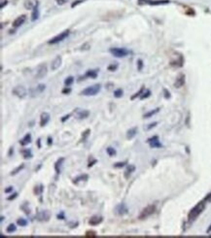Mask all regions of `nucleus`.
Instances as JSON below:
<instances>
[{
	"mask_svg": "<svg viewBox=\"0 0 211 238\" xmlns=\"http://www.w3.org/2000/svg\"><path fill=\"white\" fill-rule=\"evenodd\" d=\"M205 204H206V202H205L204 200H202V201H200V202H198V204L190 211V213H189V215H188V219L190 222L195 221L198 216L202 214V211L204 210V208H205Z\"/></svg>",
	"mask_w": 211,
	"mask_h": 238,
	"instance_id": "f257e3e1",
	"label": "nucleus"
},
{
	"mask_svg": "<svg viewBox=\"0 0 211 238\" xmlns=\"http://www.w3.org/2000/svg\"><path fill=\"white\" fill-rule=\"evenodd\" d=\"M101 90V85L100 84H95L92 85L90 87L86 88L85 90H83L81 92V95H85V96H94V95H96Z\"/></svg>",
	"mask_w": 211,
	"mask_h": 238,
	"instance_id": "f03ea898",
	"label": "nucleus"
},
{
	"mask_svg": "<svg viewBox=\"0 0 211 238\" xmlns=\"http://www.w3.org/2000/svg\"><path fill=\"white\" fill-rule=\"evenodd\" d=\"M110 53H112L115 57H125V56L129 55V53H131V51H129L126 48H111L109 50Z\"/></svg>",
	"mask_w": 211,
	"mask_h": 238,
	"instance_id": "7ed1b4c3",
	"label": "nucleus"
},
{
	"mask_svg": "<svg viewBox=\"0 0 211 238\" xmlns=\"http://www.w3.org/2000/svg\"><path fill=\"white\" fill-rule=\"evenodd\" d=\"M156 211V206L155 205H149L147 206L146 208H144L143 210L141 211L140 215L138 216L139 220H145L148 217H150L151 215H153Z\"/></svg>",
	"mask_w": 211,
	"mask_h": 238,
	"instance_id": "20e7f679",
	"label": "nucleus"
},
{
	"mask_svg": "<svg viewBox=\"0 0 211 238\" xmlns=\"http://www.w3.org/2000/svg\"><path fill=\"white\" fill-rule=\"evenodd\" d=\"M69 34H70V30H64V31H62V32H60L58 35H56L55 36L54 38H52L51 40H49V44H52V45H55V44H58V43H60L61 42V41H63V40H65L66 38L69 36Z\"/></svg>",
	"mask_w": 211,
	"mask_h": 238,
	"instance_id": "39448f33",
	"label": "nucleus"
},
{
	"mask_svg": "<svg viewBox=\"0 0 211 238\" xmlns=\"http://www.w3.org/2000/svg\"><path fill=\"white\" fill-rule=\"evenodd\" d=\"M48 73V68L47 65L45 63L38 65V67L36 68V73H35V78L36 79H43Z\"/></svg>",
	"mask_w": 211,
	"mask_h": 238,
	"instance_id": "423d86ee",
	"label": "nucleus"
},
{
	"mask_svg": "<svg viewBox=\"0 0 211 238\" xmlns=\"http://www.w3.org/2000/svg\"><path fill=\"white\" fill-rule=\"evenodd\" d=\"M13 94H15L16 96H18L19 98H24L27 95V90L23 86H16L13 90H12Z\"/></svg>",
	"mask_w": 211,
	"mask_h": 238,
	"instance_id": "0eeeda50",
	"label": "nucleus"
},
{
	"mask_svg": "<svg viewBox=\"0 0 211 238\" xmlns=\"http://www.w3.org/2000/svg\"><path fill=\"white\" fill-rule=\"evenodd\" d=\"M45 90H46V85L39 84L37 87L32 88V89L29 90V95H30L31 97H36L42 94Z\"/></svg>",
	"mask_w": 211,
	"mask_h": 238,
	"instance_id": "6e6552de",
	"label": "nucleus"
},
{
	"mask_svg": "<svg viewBox=\"0 0 211 238\" xmlns=\"http://www.w3.org/2000/svg\"><path fill=\"white\" fill-rule=\"evenodd\" d=\"M170 0H139V4H149L152 6L169 4Z\"/></svg>",
	"mask_w": 211,
	"mask_h": 238,
	"instance_id": "1a4fd4ad",
	"label": "nucleus"
},
{
	"mask_svg": "<svg viewBox=\"0 0 211 238\" xmlns=\"http://www.w3.org/2000/svg\"><path fill=\"white\" fill-rule=\"evenodd\" d=\"M50 218H51V213L48 210L41 211V212L37 213V215L35 216V219L38 222H48V221H50Z\"/></svg>",
	"mask_w": 211,
	"mask_h": 238,
	"instance_id": "9d476101",
	"label": "nucleus"
},
{
	"mask_svg": "<svg viewBox=\"0 0 211 238\" xmlns=\"http://www.w3.org/2000/svg\"><path fill=\"white\" fill-rule=\"evenodd\" d=\"M149 144H150V147L151 148H161L163 147V145L159 142V137L158 136H153L151 137V138H149L148 140H147Z\"/></svg>",
	"mask_w": 211,
	"mask_h": 238,
	"instance_id": "9b49d317",
	"label": "nucleus"
},
{
	"mask_svg": "<svg viewBox=\"0 0 211 238\" xmlns=\"http://www.w3.org/2000/svg\"><path fill=\"white\" fill-rule=\"evenodd\" d=\"M61 62H62L61 56L56 55V57L54 58V60L52 61V63H51V69H52V71H56V69H58L61 65Z\"/></svg>",
	"mask_w": 211,
	"mask_h": 238,
	"instance_id": "f8f14e48",
	"label": "nucleus"
},
{
	"mask_svg": "<svg viewBox=\"0 0 211 238\" xmlns=\"http://www.w3.org/2000/svg\"><path fill=\"white\" fill-rule=\"evenodd\" d=\"M127 212H129V209H127V205L125 204V203H120V204L116 207V213H117V215H119V216L126 215V214H127Z\"/></svg>",
	"mask_w": 211,
	"mask_h": 238,
	"instance_id": "ddd939ff",
	"label": "nucleus"
},
{
	"mask_svg": "<svg viewBox=\"0 0 211 238\" xmlns=\"http://www.w3.org/2000/svg\"><path fill=\"white\" fill-rule=\"evenodd\" d=\"M26 19V16L25 15H21V16L18 17L15 21H13V27L14 28H18L21 25H23L24 23V21H25Z\"/></svg>",
	"mask_w": 211,
	"mask_h": 238,
	"instance_id": "4468645a",
	"label": "nucleus"
},
{
	"mask_svg": "<svg viewBox=\"0 0 211 238\" xmlns=\"http://www.w3.org/2000/svg\"><path fill=\"white\" fill-rule=\"evenodd\" d=\"M50 119H51L50 114L47 112H43L40 116V126H42V127L45 126L46 124L50 122Z\"/></svg>",
	"mask_w": 211,
	"mask_h": 238,
	"instance_id": "2eb2a0df",
	"label": "nucleus"
},
{
	"mask_svg": "<svg viewBox=\"0 0 211 238\" xmlns=\"http://www.w3.org/2000/svg\"><path fill=\"white\" fill-rule=\"evenodd\" d=\"M75 112H76V116H77V118L79 120L86 119V118H88L90 116V111H88V110L75 109Z\"/></svg>",
	"mask_w": 211,
	"mask_h": 238,
	"instance_id": "dca6fc26",
	"label": "nucleus"
},
{
	"mask_svg": "<svg viewBox=\"0 0 211 238\" xmlns=\"http://www.w3.org/2000/svg\"><path fill=\"white\" fill-rule=\"evenodd\" d=\"M103 221V218L99 217V216H92V218L89 220V225H92V227H95V225H98L102 223Z\"/></svg>",
	"mask_w": 211,
	"mask_h": 238,
	"instance_id": "f3484780",
	"label": "nucleus"
},
{
	"mask_svg": "<svg viewBox=\"0 0 211 238\" xmlns=\"http://www.w3.org/2000/svg\"><path fill=\"white\" fill-rule=\"evenodd\" d=\"M135 171V166L133 165V164H129V166L127 167V169L125 170V172H124V177L125 179H129V177L131 176V174Z\"/></svg>",
	"mask_w": 211,
	"mask_h": 238,
	"instance_id": "a211bd4d",
	"label": "nucleus"
},
{
	"mask_svg": "<svg viewBox=\"0 0 211 238\" xmlns=\"http://www.w3.org/2000/svg\"><path fill=\"white\" fill-rule=\"evenodd\" d=\"M184 85H185V75L180 74L177 77V79H176L175 83H174V87L179 89V88L183 87Z\"/></svg>",
	"mask_w": 211,
	"mask_h": 238,
	"instance_id": "6ab92c4d",
	"label": "nucleus"
},
{
	"mask_svg": "<svg viewBox=\"0 0 211 238\" xmlns=\"http://www.w3.org/2000/svg\"><path fill=\"white\" fill-rule=\"evenodd\" d=\"M37 4H38L37 0H25L23 3V6H24V8L27 10H33V8Z\"/></svg>",
	"mask_w": 211,
	"mask_h": 238,
	"instance_id": "aec40b11",
	"label": "nucleus"
},
{
	"mask_svg": "<svg viewBox=\"0 0 211 238\" xmlns=\"http://www.w3.org/2000/svg\"><path fill=\"white\" fill-rule=\"evenodd\" d=\"M137 131H138V128H137V127H132V128L129 129L127 132V138L129 139V140L134 138L135 135L137 134Z\"/></svg>",
	"mask_w": 211,
	"mask_h": 238,
	"instance_id": "412c9836",
	"label": "nucleus"
},
{
	"mask_svg": "<svg viewBox=\"0 0 211 238\" xmlns=\"http://www.w3.org/2000/svg\"><path fill=\"white\" fill-rule=\"evenodd\" d=\"M30 142H31V135L29 133H27L24 135L23 139L19 140V144H21V146H26V145H28Z\"/></svg>",
	"mask_w": 211,
	"mask_h": 238,
	"instance_id": "4be33fe9",
	"label": "nucleus"
},
{
	"mask_svg": "<svg viewBox=\"0 0 211 238\" xmlns=\"http://www.w3.org/2000/svg\"><path fill=\"white\" fill-rule=\"evenodd\" d=\"M63 161H64V158H58V160H56V162L55 163V170L58 174L60 173V167H61V165H62Z\"/></svg>",
	"mask_w": 211,
	"mask_h": 238,
	"instance_id": "5701e85b",
	"label": "nucleus"
},
{
	"mask_svg": "<svg viewBox=\"0 0 211 238\" xmlns=\"http://www.w3.org/2000/svg\"><path fill=\"white\" fill-rule=\"evenodd\" d=\"M38 18H39V8H38V4H37L32 10V14H31V21H35Z\"/></svg>",
	"mask_w": 211,
	"mask_h": 238,
	"instance_id": "b1692460",
	"label": "nucleus"
},
{
	"mask_svg": "<svg viewBox=\"0 0 211 238\" xmlns=\"http://www.w3.org/2000/svg\"><path fill=\"white\" fill-rule=\"evenodd\" d=\"M85 77H88V78H90V79H95V78L97 77V70H88L87 72H86V75Z\"/></svg>",
	"mask_w": 211,
	"mask_h": 238,
	"instance_id": "393cba45",
	"label": "nucleus"
},
{
	"mask_svg": "<svg viewBox=\"0 0 211 238\" xmlns=\"http://www.w3.org/2000/svg\"><path fill=\"white\" fill-rule=\"evenodd\" d=\"M88 179H89V176H88L87 174H82V175L76 177L74 180H73V183H74V184H78L79 182H82V181H87Z\"/></svg>",
	"mask_w": 211,
	"mask_h": 238,
	"instance_id": "a878e982",
	"label": "nucleus"
},
{
	"mask_svg": "<svg viewBox=\"0 0 211 238\" xmlns=\"http://www.w3.org/2000/svg\"><path fill=\"white\" fill-rule=\"evenodd\" d=\"M21 153L23 154V158L27 159V158H32V153H31V151L29 149H24V150H21Z\"/></svg>",
	"mask_w": 211,
	"mask_h": 238,
	"instance_id": "bb28decb",
	"label": "nucleus"
},
{
	"mask_svg": "<svg viewBox=\"0 0 211 238\" xmlns=\"http://www.w3.org/2000/svg\"><path fill=\"white\" fill-rule=\"evenodd\" d=\"M159 108H156V109H154V110H152V111L146 113V114H144L143 115V118H144V119H148V118H151V117H153L154 115H156L157 113H159Z\"/></svg>",
	"mask_w": 211,
	"mask_h": 238,
	"instance_id": "cd10ccee",
	"label": "nucleus"
},
{
	"mask_svg": "<svg viewBox=\"0 0 211 238\" xmlns=\"http://www.w3.org/2000/svg\"><path fill=\"white\" fill-rule=\"evenodd\" d=\"M21 209L23 210L26 215L30 214V208L28 207V202H24L23 204L21 206Z\"/></svg>",
	"mask_w": 211,
	"mask_h": 238,
	"instance_id": "c85d7f7f",
	"label": "nucleus"
},
{
	"mask_svg": "<svg viewBox=\"0 0 211 238\" xmlns=\"http://www.w3.org/2000/svg\"><path fill=\"white\" fill-rule=\"evenodd\" d=\"M144 90H145V88H144V87H142L141 89L138 90V92H135V94H134L133 95H132V96L131 97V100H134V99H136L137 97H140V96H141V94H143V92H144Z\"/></svg>",
	"mask_w": 211,
	"mask_h": 238,
	"instance_id": "c756f323",
	"label": "nucleus"
},
{
	"mask_svg": "<svg viewBox=\"0 0 211 238\" xmlns=\"http://www.w3.org/2000/svg\"><path fill=\"white\" fill-rule=\"evenodd\" d=\"M73 83H74V77H73V76H69V77H67L64 80L65 87H70V86L72 85Z\"/></svg>",
	"mask_w": 211,
	"mask_h": 238,
	"instance_id": "7c9ffc66",
	"label": "nucleus"
},
{
	"mask_svg": "<svg viewBox=\"0 0 211 238\" xmlns=\"http://www.w3.org/2000/svg\"><path fill=\"white\" fill-rule=\"evenodd\" d=\"M23 168H24V164H23V163H21V165H19L18 167H17L16 169H14V170L12 171V172H11V175H12V176H14V175H17V174L21 172V171L23 170Z\"/></svg>",
	"mask_w": 211,
	"mask_h": 238,
	"instance_id": "2f4dec72",
	"label": "nucleus"
},
{
	"mask_svg": "<svg viewBox=\"0 0 211 238\" xmlns=\"http://www.w3.org/2000/svg\"><path fill=\"white\" fill-rule=\"evenodd\" d=\"M118 67H119V63H118V62H114V63H111L110 65H108L107 69H108V71L114 72V71H116L118 69Z\"/></svg>",
	"mask_w": 211,
	"mask_h": 238,
	"instance_id": "473e14b6",
	"label": "nucleus"
},
{
	"mask_svg": "<svg viewBox=\"0 0 211 238\" xmlns=\"http://www.w3.org/2000/svg\"><path fill=\"white\" fill-rule=\"evenodd\" d=\"M17 224H18V225H19V227H26V225H28V222L25 219H23V218H19V219H18V221H17Z\"/></svg>",
	"mask_w": 211,
	"mask_h": 238,
	"instance_id": "72a5a7b5",
	"label": "nucleus"
},
{
	"mask_svg": "<svg viewBox=\"0 0 211 238\" xmlns=\"http://www.w3.org/2000/svg\"><path fill=\"white\" fill-rule=\"evenodd\" d=\"M16 230H17V227L14 224H10L6 229L7 233H13V232H15Z\"/></svg>",
	"mask_w": 211,
	"mask_h": 238,
	"instance_id": "f704fd0d",
	"label": "nucleus"
},
{
	"mask_svg": "<svg viewBox=\"0 0 211 238\" xmlns=\"http://www.w3.org/2000/svg\"><path fill=\"white\" fill-rule=\"evenodd\" d=\"M43 190H44L43 185H40V186H38V187H35L34 188V193H35L36 195H42Z\"/></svg>",
	"mask_w": 211,
	"mask_h": 238,
	"instance_id": "c9c22d12",
	"label": "nucleus"
},
{
	"mask_svg": "<svg viewBox=\"0 0 211 238\" xmlns=\"http://www.w3.org/2000/svg\"><path fill=\"white\" fill-rule=\"evenodd\" d=\"M106 153L109 156H116L117 152H116V150L114 148H112V147H108L106 149Z\"/></svg>",
	"mask_w": 211,
	"mask_h": 238,
	"instance_id": "e433bc0d",
	"label": "nucleus"
},
{
	"mask_svg": "<svg viewBox=\"0 0 211 238\" xmlns=\"http://www.w3.org/2000/svg\"><path fill=\"white\" fill-rule=\"evenodd\" d=\"M90 129H87V130H85L82 134V139H81V141L85 142L86 140H87L88 137L90 136Z\"/></svg>",
	"mask_w": 211,
	"mask_h": 238,
	"instance_id": "4c0bfd02",
	"label": "nucleus"
},
{
	"mask_svg": "<svg viewBox=\"0 0 211 238\" xmlns=\"http://www.w3.org/2000/svg\"><path fill=\"white\" fill-rule=\"evenodd\" d=\"M150 95H151V92H150V90H145L143 92V94H141V96L139 97V98H140L141 100H143V99H146V98H148L149 96H150Z\"/></svg>",
	"mask_w": 211,
	"mask_h": 238,
	"instance_id": "58836bf2",
	"label": "nucleus"
},
{
	"mask_svg": "<svg viewBox=\"0 0 211 238\" xmlns=\"http://www.w3.org/2000/svg\"><path fill=\"white\" fill-rule=\"evenodd\" d=\"M123 94H124V90L122 89H118L114 92V96L116 98H120L123 96Z\"/></svg>",
	"mask_w": 211,
	"mask_h": 238,
	"instance_id": "ea45409f",
	"label": "nucleus"
},
{
	"mask_svg": "<svg viewBox=\"0 0 211 238\" xmlns=\"http://www.w3.org/2000/svg\"><path fill=\"white\" fill-rule=\"evenodd\" d=\"M126 164H127V161H120V162H116V163H114V167L115 168H122V167H124V166H126Z\"/></svg>",
	"mask_w": 211,
	"mask_h": 238,
	"instance_id": "a19ab883",
	"label": "nucleus"
},
{
	"mask_svg": "<svg viewBox=\"0 0 211 238\" xmlns=\"http://www.w3.org/2000/svg\"><path fill=\"white\" fill-rule=\"evenodd\" d=\"M84 1H86V0H76V1L72 2V4H71V7H72V8H74V7H76V6H77V5H79V4H81V3H83V2H84Z\"/></svg>",
	"mask_w": 211,
	"mask_h": 238,
	"instance_id": "79ce46f5",
	"label": "nucleus"
},
{
	"mask_svg": "<svg viewBox=\"0 0 211 238\" xmlns=\"http://www.w3.org/2000/svg\"><path fill=\"white\" fill-rule=\"evenodd\" d=\"M142 68H143V61H142L141 60H137V69H138L139 71H141Z\"/></svg>",
	"mask_w": 211,
	"mask_h": 238,
	"instance_id": "37998d69",
	"label": "nucleus"
},
{
	"mask_svg": "<svg viewBox=\"0 0 211 238\" xmlns=\"http://www.w3.org/2000/svg\"><path fill=\"white\" fill-rule=\"evenodd\" d=\"M86 236L87 237H95L96 236V232L95 231H87L86 232Z\"/></svg>",
	"mask_w": 211,
	"mask_h": 238,
	"instance_id": "c03bdc74",
	"label": "nucleus"
},
{
	"mask_svg": "<svg viewBox=\"0 0 211 238\" xmlns=\"http://www.w3.org/2000/svg\"><path fill=\"white\" fill-rule=\"evenodd\" d=\"M17 197H18V193H14L13 195H11L10 196L7 197V200H13V199H15V198H17Z\"/></svg>",
	"mask_w": 211,
	"mask_h": 238,
	"instance_id": "a18cd8bd",
	"label": "nucleus"
},
{
	"mask_svg": "<svg viewBox=\"0 0 211 238\" xmlns=\"http://www.w3.org/2000/svg\"><path fill=\"white\" fill-rule=\"evenodd\" d=\"M71 92V89L69 87H65V89L62 90V94H69Z\"/></svg>",
	"mask_w": 211,
	"mask_h": 238,
	"instance_id": "49530a36",
	"label": "nucleus"
},
{
	"mask_svg": "<svg viewBox=\"0 0 211 238\" xmlns=\"http://www.w3.org/2000/svg\"><path fill=\"white\" fill-rule=\"evenodd\" d=\"M157 124H158V122H152V124H150L148 126L146 127V130H150L151 128H153V127H155V126H157Z\"/></svg>",
	"mask_w": 211,
	"mask_h": 238,
	"instance_id": "de8ad7c7",
	"label": "nucleus"
},
{
	"mask_svg": "<svg viewBox=\"0 0 211 238\" xmlns=\"http://www.w3.org/2000/svg\"><path fill=\"white\" fill-rule=\"evenodd\" d=\"M7 4H8V1H7V0H2V1H1V4H0V8L3 9Z\"/></svg>",
	"mask_w": 211,
	"mask_h": 238,
	"instance_id": "09e8293b",
	"label": "nucleus"
},
{
	"mask_svg": "<svg viewBox=\"0 0 211 238\" xmlns=\"http://www.w3.org/2000/svg\"><path fill=\"white\" fill-rule=\"evenodd\" d=\"M13 190H14L13 187H8L7 189H5V190H4V193H12V191H13Z\"/></svg>",
	"mask_w": 211,
	"mask_h": 238,
	"instance_id": "8fccbe9b",
	"label": "nucleus"
},
{
	"mask_svg": "<svg viewBox=\"0 0 211 238\" xmlns=\"http://www.w3.org/2000/svg\"><path fill=\"white\" fill-rule=\"evenodd\" d=\"M90 48V44L87 43V44H85V45H83L82 47H81V50H89Z\"/></svg>",
	"mask_w": 211,
	"mask_h": 238,
	"instance_id": "3c124183",
	"label": "nucleus"
},
{
	"mask_svg": "<svg viewBox=\"0 0 211 238\" xmlns=\"http://www.w3.org/2000/svg\"><path fill=\"white\" fill-rule=\"evenodd\" d=\"M203 200H204L206 203L210 202V201H211V193H209V195H207L206 196H205V198H204V199H203Z\"/></svg>",
	"mask_w": 211,
	"mask_h": 238,
	"instance_id": "603ef678",
	"label": "nucleus"
},
{
	"mask_svg": "<svg viewBox=\"0 0 211 238\" xmlns=\"http://www.w3.org/2000/svg\"><path fill=\"white\" fill-rule=\"evenodd\" d=\"M56 1L58 5H64L67 2V0H56Z\"/></svg>",
	"mask_w": 211,
	"mask_h": 238,
	"instance_id": "864d4df0",
	"label": "nucleus"
},
{
	"mask_svg": "<svg viewBox=\"0 0 211 238\" xmlns=\"http://www.w3.org/2000/svg\"><path fill=\"white\" fill-rule=\"evenodd\" d=\"M163 94H164V97H165V98H169V97H170V94H169V92H168L167 90L164 89L163 90Z\"/></svg>",
	"mask_w": 211,
	"mask_h": 238,
	"instance_id": "5fc2aeb1",
	"label": "nucleus"
},
{
	"mask_svg": "<svg viewBox=\"0 0 211 238\" xmlns=\"http://www.w3.org/2000/svg\"><path fill=\"white\" fill-rule=\"evenodd\" d=\"M58 220H64V219H65V217H64V213H63V212H61L60 214H58Z\"/></svg>",
	"mask_w": 211,
	"mask_h": 238,
	"instance_id": "6e6d98bb",
	"label": "nucleus"
},
{
	"mask_svg": "<svg viewBox=\"0 0 211 238\" xmlns=\"http://www.w3.org/2000/svg\"><path fill=\"white\" fill-rule=\"evenodd\" d=\"M70 116H71V114H68V115H65L64 117H62V119H61V122H64L66 120H68L70 118Z\"/></svg>",
	"mask_w": 211,
	"mask_h": 238,
	"instance_id": "4d7b16f0",
	"label": "nucleus"
},
{
	"mask_svg": "<svg viewBox=\"0 0 211 238\" xmlns=\"http://www.w3.org/2000/svg\"><path fill=\"white\" fill-rule=\"evenodd\" d=\"M96 162H97V160H96V159H94V160H92V162H90V163H89V165H88V167H92V166L94 165V163H96Z\"/></svg>",
	"mask_w": 211,
	"mask_h": 238,
	"instance_id": "13d9d810",
	"label": "nucleus"
},
{
	"mask_svg": "<svg viewBox=\"0 0 211 238\" xmlns=\"http://www.w3.org/2000/svg\"><path fill=\"white\" fill-rule=\"evenodd\" d=\"M53 143V139L51 137H48V145H51Z\"/></svg>",
	"mask_w": 211,
	"mask_h": 238,
	"instance_id": "bf43d9fd",
	"label": "nucleus"
},
{
	"mask_svg": "<svg viewBox=\"0 0 211 238\" xmlns=\"http://www.w3.org/2000/svg\"><path fill=\"white\" fill-rule=\"evenodd\" d=\"M12 154H14V149L13 148H10V152H9V156H11Z\"/></svg>",
	"mask_w": 211,
	"mask_h": 238,
	"instance_id": "052dcab7",
	"label": "nucleus"
},
{
	"mask_svg": "<svg viewBox=\"0 0 211 238\" xmlns=\"http://www.w3.org/2000/svg\"><path fill=\"white\" fill-rule=\"evenodd\" d=\"M69 225H72V227H72V229H74V227H77V225H78V223H76V224H69Z\"/></svg>",
	"mask_w": 211,
	"mask_h": 238,
	"instance_id": "680f3d73",
	"label": "nucleus"
},
{
	"mask_svg": "<svg viewBox=\"0 0 211 238\" xmlns=\"http://www.w3.org/2000/svg\"><path fill=\"white\" fill-rule=\"evenodd\" d=\"M40 142H41V139L39 138L38 140H37V144H38V148H41V144H40Z\"/></svg>",
	"mask_w": 211,
	"mask_h": 238,
	"instance_id": "e2e57ef3",
	"label": "nucleus"
},
{
	"mask_svg": "<svg viewBox=\"0 0 211 238\" xmlns=\"http://www.w3.org/2000/svg\"><path fill=\"white\" fill-rule=\"evenodd\" d=\"M210 231H211V225H210V227H208V229H207V230H206V232H207V233H209Z\"/></svg>",
	"mask_w": 211,
	"mask_h": 238,
	"instance_id": "0e129e2a",
	"label": "nucleus"
},
{
	"mask_svg": "<svg viewBox=\"0 0 211 238\" xmlns=\"http://www.w3.org/2000/svg\"><path fill=\"white\" fill-rule=\"evenodd\" d=\"M4 219H5V218L3 217V216H2V217L0 218V221H1V222H3V221H4Z\"/></svg>",
	"mask_w": 211,
	"mask_h": 238,
	"instance_id": "69168bd1",
	"label": "nucleus"
}]
</instances>
